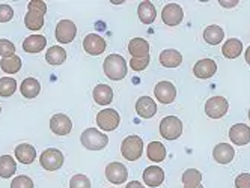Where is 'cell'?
<instances>
[{"mask_svg": "<svg viewBox=\"0 0 250 188\" xmlns=\"http://www.w3.org/2000/svg\"><path fill=\"white\" fill-rule=\"evenodd\" d=\"M103 70H104V74L110 80L119 81L127 75L128 66L121 55H109L103 63Z\"/></svg>", "mask_w": 250, "mask_h": 188, "instance_id": "1", "label": "cell"}, {"mask_svg": "<svg viewBox=\"0 0 250 188\" xmlns=\"http://www.w3.org/2000/svg\"><path fill=\"white\" fill-rule=\"evenodd\" d=\"M80 142L89 150H101L109 145V137L97 128H87L82 132Z\"/></svg>", "mask_w": 250, "mask_h": 188, "instance_id": "2", "label": "cell"}, {"mask_svg": "<svg viewBox=\"0 0 250 188\" xmlns=\"http://www.w3.org/2000/svg\"><path fill=\"white\" fill-rule=\"evenodd\" d=\"M142 152H144V140L139 135H128L124 139L121 145V153L125 160L136 161L142 157Z\"/></svg>", "mask_w": 250, "mask_h": 188, "instance_id": "3", "label": "cell"}, {"mask_svg": "<svg viewBox=\"0 0 250 188\" xmlns=\"http://www.w3.org/2000/svg\"><path fill=\"white\" fill-rule=\"evenodd\" d=\"M160 134L166 140H176L183 134V122L176 116H166L160 122Z\"/></svg>", "mask_w": 250, "mask_h": 188, "instance_id": "4", "label": "cell"}, {"mask_svg": "<svg viewBox=\"0 0 250 188\" xmlns=\"http://www.w3.org/2000/svg\"><path fill=\"white\" fill-rule=\"evenodd\" d=\"M40 163L48 172H55V170H59L63 166V153L59 149L48 148L41 153Z\"/></svg>", "mask_w": 250, "mask_h": 188, "instance_id": "5", "label": "cell"}, {"mask_svg": "<svg viewBox=\"0 0 250 188\" xmlns=\"http://www.w3.org/2000/svg\"><path fill=\"white\" fill-rule=\"evenodd\" d=\"M229 109V102L223 96H212L205 102V113L211 119H222Z\"/></svg>", "mask_w": 250, "mask_h": 188, "instance_id": "6", "label": "cell"}, {"mask_svg": "<svg viewBox=\"0 0 250 188\" xmlns=\"http://www.w3.org/2000/svg\"><path fill=\"white\" fill-rule=\"evenodd\" d=\"M119 122H121V116L113 109L101 110L97 114V125L103 131H115L119 127Z\"/></svg>", "mask_w": 250, "mask_h": 188, "instance_id": "7", "label": "cell"}, {"mask_svg": "<svg viewBox=\"0 0 250 188\" xmlns=\"http://www.w3.org/2000/svg\"><path fill=\"white\" fill-rule=\"evenodd\" d=\"M77 35V26L71 20H61L56 26V39L61 44L73 42Z\"/></svg>", "mask_w": 250, "mask_h": 188, "instance_id": "8", "label": "cell"}, {"mask_svg": "<svg viewBox=\"0 0 250 188\" xmlns=\"http://www.w3.org/2000/svg\"><path fill=\"white\" fill-rule=\"evenodd\" d=\"M105 178H107V181L115 185L124 184L128 178V170L122 163L113 161L110 164H107V167H105Z\"/></svg>", "mask_w": 250, "mask_h": 188, "instance_id": "9", "label": "cell"}, {"mask_svg": "<svg viewBox=\"0 0 250 188\" xmlns=\"http://www.w3.org/2000/svg\"><path fill=\"white\" fill-rule=\"evenodd\" d=\"M105 41L97 33H89V35L83 39V48L87 55L91 56H100L104 53L105 50Z\"/></svg>", "mask_w": 250, "mask_h": 188, "instance_id": "10", "label": "cell"}, {"mask_svg": "<svg viewBox=\"0 0 250 188\" xmlns=\"http://www.w3.org/2000/svg\"><path fill=\"white\" fill-rule=\"evenodd\" d=\"M184 19L183 8L176 3H167L162 11V20L167 26H178Z\"/></svg>", "mask_w": 250, "mask_h": 188, "instance_id": "11", "label": "cell"}, {"mask_svg": "<svg viewBox=\"0 0 250 188\" xmlns=\"http://www.w3.org/2000/svg\"><path fill=\"white\" fill-rule=\"evenodd\" d=\"M50 130L56 135H66L73 130V122L63 113L53 114V117L50 119Z\"/></svg>", "mask_w": 250, "mask_h": 188, "instance_id": "12", "label": "cell"}, {"mask_svg": "<svg viewBox=\"0 0 250 188\" xmlns=\"http://www.w3.org/2000/svg\"><path fill=\"white\" fill-rule=\"evenodd\" d=\"M154 94L158 102H162V104H170L176 96V88L170 81H160L157 83Z\"/></svg>", "mask_w": 250, "mask_h": 188, "instance_id": "13", "label": "cell"}, {"mask_svg": "<svg viewBox=\"0 0 250 188\" xmlns=\"http://www.w3.org/2000/svg\"><path fill=\"white\" fill-rule=\"evenodd\" d=\"M216 71H217V63L212 59H201L193 66V74L201 80L211 78L216 74Z\"/></svg>", "mask_w": 250, "mask_h": 188, "instance_id": "14", "label": "cell"}, {"mask_svg": "<svg viewBox=\"0 0 250 188\" xmlns=\"http://www.w3.org/2000/svg\"><path fill=\"white\" fill-rule=\"evenodd\" d=\"M229 140L237 146L250 143V128L246 124H235L229 130Z\"/></svg>", "mask_w": 250, "mask_h": 188, "instance_id": "15", "label": "cell"}, {"mask_svg": "<svg viewBox=\"0 0 250 188\" xmlns=\"http://www.w3.org/2000/svg\"><path fill=\"white\" fill-rule=\"evenodd\" d=\"M136 112L140 117L151 119L157 113V104L149 96H140L136 102Z\"/></svg>", "mask_w": 250, "mask_h": 188, "instance_id": "16", "label": "cell"}, {"mask_svg": "<svg viewBox=\"0 0 250 188\" xmlns=\"http://www.w3.org/2000/svg\"><path fill=\"white\" fill-rule=\"evenodd\" d=\"M212 157L219 164H229L235 157V150L228 143H219L212 149Z\"/></svg>", "mask_w": 250, "mask_h": 188, "instance_id": "17", "label": "cell"}, {"mask_svg": "<svg viewBox=\"0 0 250 188\" xmlns=\"http://www.w3.org/2000/svg\"><path fill=\"white\" fill-rule=\"evenodd\" d=\"M165 181V172L162 167L158 166H149L148 169H145L144 172V182L148 185V187H160Z\"/></svg>", "mask_w": 250, "mask_h": 188, "instance_id": "18", "label": "cell"}, {"mask_svg": "<svg viewBox=\"0 0 250 188\" xmlns=\"http://www.w3.org/2000/svg\"><path fill=\"white\" fill-rule=\"evenodd\" d=\"M160 63H162L165 68H176L183 63V55L173 48L163 50L162 55H160Z\"/></svg>", "mask_w": 250, "mask_h": 188, "instance_id": "19", "label": "cell"}, {"mask_svg": "<svg viewBox=\"0 0 250 188\" xmlns=\"http://www.w3.org/2000/svg\"><path fill=\"white\" fill-rule=\"evenodd\" d=\"M94 99L100 106H107L113 101V89L109 84H97L94 88Z\"/></svg>", "mask_w": 250, "mask_h": 188, "instance_id": "20", "label": "cell"}, {"mask_svg": "<svg viewBox=\"0 0 250 188\" xmlns=\"http://www.w3.org/2000/svg\"><path fill=\"white\" fill-rule=\"evenodd\" d=\"M137 15L144 24H152L155 21V17H157V9L151 2L145 0V2H142L137 6Z\"/></svg>", "mask_w": 250, "mask_h": 188, "instance_id": "21", "label": "cell"}, {"mask_svg": "<svg viewBox=\"0 0 250 188\" xmlns=\"http://www.w3.org/2000/svg\"><path fill=\"white\" fill-rule=\"evenodd\" d=\"M47 45V39L42 35H30L23 42V50L26 53H40Z\"/></svg>", "mask_w": 250, "mask_h": 188, "instance_id": "22", "label": "cell"}, {"mask_svg": "<svg viewBox=\"0 0 250 188\" xmlns=\"http://www.w3.org/2000/svg\"><path fill=\"white\" fill-rule=\"evenodd\" d=\"M128 51L133 57L149 56V42L144 38H133L128 44Z\"/></svg>", "mask_w": 250, "mask_h": 188, "instance_id": "23", "label": "cell"}, {"mask_svg": "<svg viewBox=\"0 0 250 188\" xmlns=\"http://www.w3.org/2000/svg\"><path fill=\"white\" fill-rule=\"evenodd\" d=\"M15 157L17 160H19L20 163L23 164H30L35 161V158H37V150H35V148L29 143H21L15 148Z\"/></svg>", "mask_w": 250, "mask_h": 188, "instance_id": "24", "label": "cell"}, {"mask_svg": "<svg viewBox=\"0 0 250 188\" xmlns=\"http://www.w3.org/2000/svg\"><path fill=\"white\" fill-rule=\"evenodd\" d=\"M20 92L24 98H29V99L37 98L41 92V83L37 78H32V77L24 78L23 83L20 84Z\"/></svg>", "mask_w": 250, "mask_h": 188, "instance_id": "25", "label": "cell"}, {"mask_svg": "<svg viewBox=\"0 0 250 188\" xmlns=\"http://www.w3.org/2000/svg\"><path fill=\"white\" fill-rule=\"evenodd\" d=\"M243 53V42L237 38L228 39L222 47V55L226 59H237Z\"/></svg>", "mask_w": 250, "mask_h": 188, "instance_id": "26", "label": "cell"}, {"mask_svg": "<svg viewBox=\"0 0 250 188\" xmlns=\"http://www.w3.org/2000/svg\"><path fill=\"white\" fill-rule=\"evenodd\" d=\"M45 60L50 65H62L66 60V51L61 45H53L47 50L45 53Z\"/></svg>", "mask_w": 250, "mask_h": 188, "instance_id": "27", "label": "cell"}, {"mask_svg": "<svg viewBox=\"0 0 250 188\" xmlns=\"http://www.w3.org/2000/svg\"><path fill=\"white\" fill-rule=\"evenodd\" d=\"M225 38V32L220 26H216V24H212V26H208L205 30H204V39L205 42L211 44V45H217L223 41Z\"/></svg>", "mask_w": 250, "mask_h": 188, "instance_id": "28", "label": "cell"}, {"mask_svg": "<svg viewBox=\"0 0 250 188\" xmlns=\"http://www.w3.org/2000/svg\"><path fill=\"white\" fill-rule=\"evenodd\" d=\"M146 155L152 163H162L166 158V148L160 142H151L146 149Z\"/></svg>", "mask_w": 250, "mask_h": 188, "instance_id": "29", "label": "cell"}, {"mask_svg": "<svg viewBox=\"0 0 250 188\" xmlns=\"http://www.w3.org/2000/svg\"><path fill=\"white\" fill-rule=\"evenodd\" d=\"M17 172V163L11 155L0 157V178H11Z\"/></svg>", "mask_w": 250, "mask_h": 188, "instance_id": "30", "label": "cell"}, {"mask_svg": "<svg viewBox=\"0 0 250 188\" xmlns=\"http://www.w3.org/2000/svg\"><path fill=\"white\" fill-rule=\"evenodd\" d=\"M24 24L29 30H41L44 26V14L37 11H27L24 17Z\"/></svg>", "mask_w": 250, "mask_h": 188, "instance_id": "31", "label": "cell"}, {"mask_svg": "<svg viewBox=\"0 0 250 188\" xmlns=\"http://www.w3.org/2000/svg\"><path fill=\"white\" fill-rule=\"evenodd\" d=\"M0 68H2V71H5L6 74H15L21 70V59L17 55L11 57H3L0 60Z\"/></svg>", "mask_w": 250, "mask_h": 188, "instance_id": "32", "label": "cell"}, {"mask_svg": "<svg viewBox=\"0 0 250 188\" xmlns=\"http://www.w3.org/2000/svg\"><path fill=\"white\" fill-rule=\"evenodd\" d=\"M202 181V173L196 169H187L183 173V184L184 187H196L201 185Z\"/></svg>", "mask_w": 250, "mask_h": 188, "instance_id": "33", "label": "cell"}, {"mask_svg": "<svg viewBox=\"0 0 250 188\" xmlns=\"http://www.w3.org/2000/svg\"><path fill=\"white\" fill-rule=\"evenodd\" d=\"M15 91H17V81H15V78H11V77L0 78V96L8 98V96L14 95Z\"/></svg>", "mask_w": 250, "mask_h": 188, "instance_id": "34", "label": "cell"}, {"mask_svg": "<svg viewBox=\"0 0 250 188\" xmlns=\"http://www.w3.org/2000/svg\"><path fill=\"white\" fill-rule=\"evenodd\" d=\"M69 188H91V181L86 175H74L69 181Z\"/></svg>", "mask_w": 250, "mask_h": 188, "instance_id": "35", "label": "cell"}, {"mask_svg": "<svg viewBox=\"0 0 250 188\" xmlns=\"http://www.w3.org/2000/svg\"><path fill=\"white\" fill-rule=\"evenodd\" d=\"M15 55V45L9 39H0V56L3 57H11Z\"/></svg>", "mask_w": 250, "mask_h": 188, "instance_id": "36", "label": "cell"}, {"mask_svg": "<svg viewBox=\"0 0 250 188\" xmlns=\"http://www.w3.org/2000/svg\"><path fill=\"white\" fill-rule=\"evenodd\" d=\"M11 188H33V181L26 175H20L12 179Z\"/></svg>", "mask_w": 250, "mask_h": 188, "instance_id": "37", "label": "cell"}, {"mask_svg": "<svg viewBox=\"0 0 250 188\" xmlns=\"http://www.w3.org/2000/svg\"><path fill=\"white\" fill-rule=\"evenodd\" d=\"M149 60H151V56H146V57H131L130 66L133 68L134 71H144L145 68L149 65Z\"/></svg>", "mask_w": 250, "mask_h": 188, "instance_id": "38", "label": "cell"}, {"mask_svg": "<svg viewBox=\"0 0 250 188\" xmlns=\"http://www.w3.org/2000/svg\"><path fill=\"white\" fill-rule=\"evenodd\" d=\"M14 9L9 5H0V23H8L12 20Z\"/></svg>", "mask_w": 250, "mask_h": 188, "instance_id": "39", "label": "cell"}, {"mask_svg": "<svg viewBox=\"0 0 250 188\" xmlns=\"http://www.w3.org/2000/svg\"><path fill=\"white\" fill-rule=\"evenodd\" d=\"M237 188H250V173H241L235 179Z\"/></svg>", "mask_w": 250, "mask_h": 188, "instance_id": "40", "label": "cell"}, {"mask_svg": "<svg viewBox=\"0 0 250 188\" xmlns=\"http://www.w3.org/2000/svg\"><path fill=\"white\" fill-rule=\"evenodd\" d=\"M29 11H37V12H41L45 15L47 5L44 2H41V0H32V2H29Z\"/></svg>", "mask_w": 250, "mask_h": 188, "instance_id": "41", "label": "cell"}, {"mask_svg": "<svg viewBox=\"0 0 250 188\" xmlns=\"http://www.w3.org/2000/svg\"><path fill=\"white\" fill-rule=\"evenodd\" d=\"M223 8H234L238 5V0H229V2H226V0H220L219 2Z\"/></svg>", "mask_w": 250, "mask_h": 188, "instance_id": "42", "label": "cell"}, {"mask_svg": "<svg viewBox=\"0 0 250 188\" xmlns=\"http://www.w3.org/2000/svg\"><path fill=\"white\" fill-rule=\"evenodd\" d=\"M125 188H146V187H144L140 182H137V181H131V182H128L127 184V187Z\"/></svg>", "mask_w": 250, "mask_h": 188, "instance_id": "43", "label": "cell"}, {"mask_svg": "<svg viewBox=\"0 0 250 188\" xmlns=\"http://www.w3.org/2000/svg\"><path fill=\"white\" fill-rule=\"evenodd\" d=\"M244 56H246V62L250 65V45L247 47V50H246V55H244Z\"/></svg>", "mask_w": 250, "mask_h": 188, "instance_id": "44", "label": "cell"}, {"mask_svg": "<svg viewBox=\"0 0 250 188\" xmlns=\"http://www.w3.org/2000/svg\"><path fill=\"white\" fill-rule=\"evenodd\" d=\"M184 188H204L202 185H196V187H184Z\"/></svg>", "mask_w": 250, "mask_h": 188, "instance_id": "45", "label": "cell"}, {"mask_svg": "<svg viewBox=\"0 0 250 188\" xmlns=\"http://www.w3.org/2000/svg\"><path fill=\"white\" fill-rule=\"evenodd\" d=\"M249 121H250V110H249Z\"/></svg>", "mask_w": 250, "mask_h": 188, "instance_id": "46", "label": "cell"}, {"mask_svg": "<svg viewBox=\"0 0 250 188\" xmlns=\"http://www.w3.org/2000/svg\"><path fill=\"white\" fill-rule=\"evenodd\" d=\"M0 112H2V107H0Z\"/></svg>", "mask_w": 250, "mask_h": 188, "instance_id": "47", "label": "cell"}]
</instances>
